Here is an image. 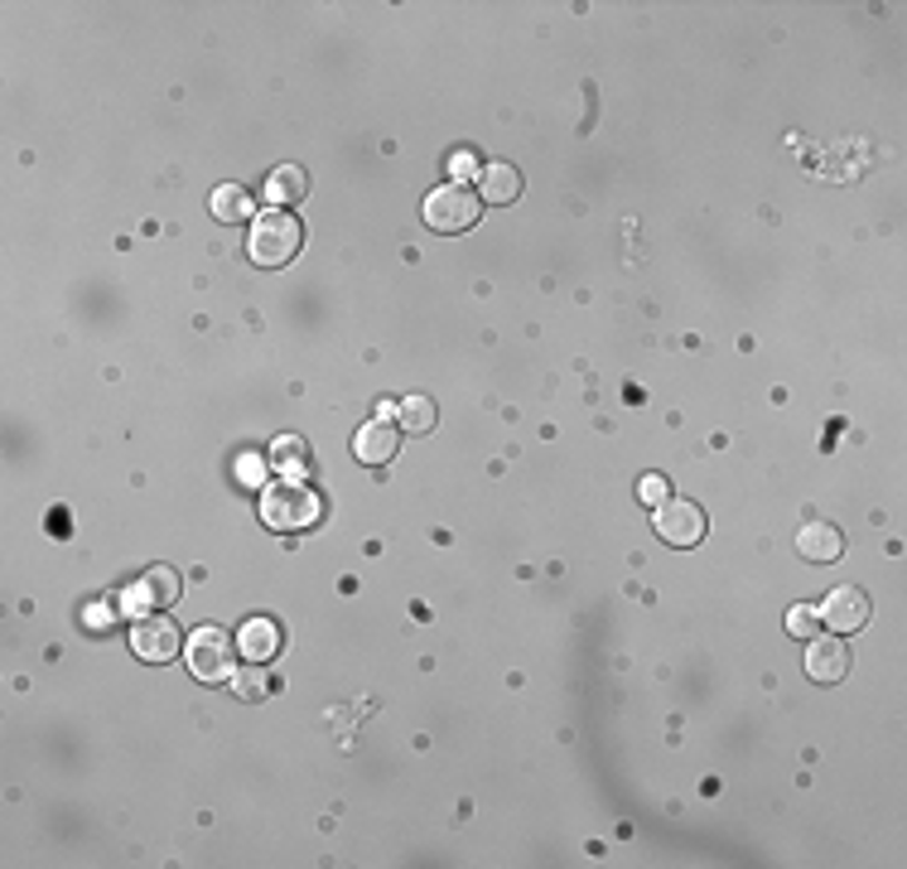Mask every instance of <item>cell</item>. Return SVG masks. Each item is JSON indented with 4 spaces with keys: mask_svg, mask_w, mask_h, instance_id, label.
<instances>
[{
    "mask_svg": "<svg viewBox=\"0 0 907 869\" xmlns=\"http://www.w3.org/2000/svg\"><path fill=\"white\" fill-rule=\"evenodd\" d=\"M261 521L275 531H304L319 521V498L304 478H275L261 488Z\"/></svg>",
    "mask_w": 907,
    "mask_h": 869,
    "instance_id": "cell-1",
    "label": "cell"
},
{
    "mask_svg": "<svg viewBox=\"0 0 907 869\" xmlns=\"http://www.w3.org/2000/svg\"><path fill=\"white\" fill-rule=\"evenodd\" d=\"M300 242H304V232H300V217H290L285 208H266L252 223V242H246V256L256 261V266H290V261L300 256Z\"/></svg>",
    "mask_w": 907,
    "mask_h": 869,
    "instance_id": "cell-2",
    "label": "cell"
},
{
    "mask_svg": "<svg viewBox=\"0 0 907 869\" xmlns=\"http://www.w3.org/2000/svg\"><path fill=\"white\" fill-rule=\"evenodd\" d=\"M237 637L223 633V628H198L194 637L184 643V662L188 672H194L198 681H208V686H223V681H232V672H237Z\"/></svg>",
    "mask_w": 907,
    "mask_h": 869,
    "instance_id": "cell-3",
    "label": "cell"
},
{
    "mask_svg": "<svg viewBox=\"0 0 907 869\" xmlns=\"http://www.w3.org/2000/svg\"><path fill=\"white\" fill-rule=\"evenodd\" d=\"M478 213H482V198L474 194V188H464V184H445V188H435V194L426 198V223L435 232H445V237H454V232H468L478 223Z\"/></svg>",
    "mask_w": 907,
    "mask_h": 869,
    "instance_id": "cell-4",
    "label": "cell"
},
{
    "mask_svg": "<svg viewBox=\"0 0 907 869\" xmlns=\"http://www.w3.org/2000/svg\"><path fill=\"white\" fill-rule=\"evenodd\" d=\"M179 647H184V637H179V623L165 618V614H145L130 623V652L145 662H174L179 657Z\"/></svg>",
    "mask_w": 907,
    "mask_h": 869,
    "instance_id": "cell-5",
    "label": "cell"
},
{
    "mask_svg": "<svg viewBox=\"0 0 907 869\" xmlns=\"http://www.w3.org/2000/svg\"><path fill=\"white\" fill-rule=\"evenodd\" d=\"M656 536H662L666 546H700L705 541V512H700L695 502H685V498H666V502H656Z\"/></svg>",
    "mask_w": 907,
    "mask_h": 869,
    "instance_id": "cell-6",
    "label": "cell"
},
{
    "mask_svg": "<svg viewBox=\"0 0 907 869\" xmlns=\"http://www.w3.org/2000/svg\"><path fill=\"white\" fill-rule=\"evenodd\" d=\"M821 618H826V628H836L840 637H845V633H859V628L869 623V594L855 589V585L830 589L826 604H821Z\"/></svg>",
    "mask_w": 907,
    "mask_h": 869,
    "instance_id": "cell-7",
    "label": "cell"
},
{
    "mask_svg": "<svg viewBox=\"0 0 907 869\" xmlns=\"http://www.w3.org/2000/svg\"><path fill=\"white\" fill-rule=\"evenodd\" d=\"M807 672H811V681H821V686H836V681H845V672H850V647L840 643V633L811 637Z\"/></svg>",
    "mask_w": 907,
    "mask_h": 869,
    "instance_id": "cell-8",
    "label": "cell"
},
{
    "mask_svg": "<svg viewBox=\"0 0 907 869\" xmlns=\"http://www.w3.org/2000/svg\"><path fill=\"white\" fill-rule=\"evenodd\" d=\"M401 449V430L391 426V420H368L358 434H353V455L368 463V469H382V463L397 459Z\"/></svg>",
    "mask_w": 907,
    "mask_h": 869,
    "instance_id": "cell-9",
    "label": "cell"
},
{
    "mask_svg": "<svg viewBox=\"0 0 907 869\" xmlns=\"http://www.w3.org/2000/svg\"><path fill=\"white\" fill-rule=\"evenodd\" d=\"M478 198H482V203H517V198H521V169L507 165V159H492V165H482V174H478Z\"/></svg>",
    "mask_w": 907,
    "mask_h": 869,
    "instance_id": "cell-10",
    "label": "cell"
},
{
    "mask_svg": "<svg viewBox=\"0 0 907 869\" xmlns=\"http://www.w3.org/2000/svg\"><path fill=\"white\" fill-rule=\"evenodd\" d=\"M797 550L807 560H836V556H845V531L836 521H807L797 531Z\"/></svg>",
    "mask_w": 907,
    "mask_h": 869,
    "instance_id": "cell-11",
    "label": "cell"
},
{
    "mask_svg": "<svg viewBox=\"0 0 907 869\" xmlns=\"http://www.w3.org/2000/svg\"><path fill=\"white\" fill-rule=\"evenodd\" d=\"M237 647L246 662H271L275 652H281V628H275L271 618H246L242 633H237Z\"/></svg>",
    "mask_w": 907,
    "mask_h": 869,
    "instance_id": "cell-12",
    "label": "cell"
},
{
    "mask_svg": "<svg viewBox=\"0 0 907 869\" xmlns=\"http://www.w3.org/2000/svg\"><path fill=\"white\" fill-rule=\"evenodd\" d=\"M304 194H310V174H304L300 165H281V169H271V179H266V203H275V208H290V203H300Z\"/></svg>",
    "mask_w": 907,
    "mask_h": 869,
    "instance_id": "cell-13",
    "label": "cell"
},
{
    "mask_svg": "<svg viewBox=\"0 0 907 869\" xmlns=\"http://www.w3.org/2000/svg\"><path fill=\"white\" fill-rule=\"evenodd\" d=\"M397 416H401L406 434H435V426H440V406H435V397H406Z\"/></svg>",
    "mask_w": 907,
    "mask_h": 869,
    "instance_id": "cell-14",
    "label": "cell"
},
{
    "mask_svg": "<svg viewBox=\"0 0 907 869\" xmlns=\"http://www.w3.org/2000/svg\"><path fill=\"white\" fill-rule=\"evenodd\" d=\"M252 208H256V203H252V194H246L242 184H223L213 194V217H217V223H242V217H252Z\"/></svg>",
    "mask_w": 907,
    "mask_h": 869,
    "instance_id": "cell-15",
    "label": "cell"
},
{
    "mask_svg": "<svg viewBox=\"0 0 907 869\" xmlns=\"http://www.w3.org/2000/svg\"><path fill=\"white\" fill-rule=\"evenodd\" d=\"M275 473H281V478H304V473H310V445L295 440V434L275 440Z\"/></svg>",
    "mask_w": 907,
    "mask_h": 869,
    "instance_id": "cell-16",
    "label": "cell"
},
{
    "mask_svg": "<svg viewBox=\"0 0 907 869\" xmlns=\"http://www.w3.org/2000/svg\"><path fill=\"white\" fill-rule=\"evenodd\" d=\"M232 691L242 695V701H261V695L271 691V676H266V662H252V666H242V672H232L227 681Z\"/></svg>",
    "mask_w": 907,
    "mask_h": 869,
    "instance_id": "cell-17",
    "label": "cell"
},
{
    "mask_svg": "<svg viewBox=\"0 0 907 869\" xmlns=\"http://www.w3.org/2000/svg\"><path fill=\"white\" fill-rule=\"evenodd\" d=\"M145 585L155 589V604H174L184 594L179 570H174V565H155V570H145Z\"/></svg>",
    "mask_w": 907,
    "mask_h": 869,
    "instance_id": "cell-18",
    "label": "cell"
},
{
    "mask_svg": "<svg viewBox=\"0 0 907 869\" xmlns=\"http://www.w3.org/2000/svg\"><path fill=\"white\" fill-rule=\"evenodd\" d=\"M787 633H792V637H816V608L797 604L792 614H787Z\"/></svg>",
    "mask_w": 907,
    "mask_h": 869,
    "instance_id": "cell-19",
    "label": "cell"
},
{
    "mask_svg": "<svg viewBox=\"0 0 907 869\" xmlns=\"http://www.w3.org/2000/svg\"><path fill=\"white\" fill-rule=\"evenodd\" d=\"M237 478H242L246 488H261V484H266V459L242 455V459H237Z\"/></svg>",
    "mask_w": 907,
    "mask_h": 869,
    "instance_id": "cell-20",
    "label": "cell"
},
{
    "mask_svg": "<svg viewBox=\"0 0 907 869\" xmlns=\"http://www.w3.org/2000/svg\"><path fill=\"white\" fill-rule=\"evenodd\" d=\"M449 174H454V184H464V179H474V174H482L478 155H474V150H459V155L449 159Z\"/></svg>",
    "mask_w": 907,
    "mask_h": 869,
    "instance_id": "cell-21",
    "label": "cell"
},
{
    "mask_svg": "<svg viewBox=\"0 0 907 869\" xmlns=\"http://www.w3.org/2000/svg\"><path fill=\"white\" fill-rule=\"evenodd\" d=\"M121 604H126V608H130V614H136V618H145L140 608H150V604H155V589L145 585V579H136V585L126 589V599H121Z\"/></svg>",
    "mask_w": 907,
    "mask_h": 869,
    "instance_id": "cell-22",
    "label": "cell"
},
{
    "mask_svg": "<svg viewBox=\"0 0 907 869\" xmlns=\"http://www.w3.org/2000/svg\"><path fill=\"white\" fill-rule=\"evenodd\" d=\"M637 498H642V502H652V507H656V502H666V498H671V492H666V478H662V473H647V478L637 484Z\"/></svg>",
    "mask_w": 907,
    "mask_h": 869,
    "instance_id": "cell-23",
    "label": "cell"
}]
</instances>
